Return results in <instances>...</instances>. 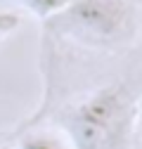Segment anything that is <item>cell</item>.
Returning a JSON list of instances; mask_svg holds the SVG:
<instances>
[{
    "mask_svg": "<svg viewBox=\"0 0 142 149\" xmlns=\"http://www.w3.org/2000/svg\"><path fill=\"white\" fill-rule=\"evenodd\" d=\"M17 26H19V17L14 12H0V38H3L5 33L14 31Z\"/></svg>",
    "mask_w": 142,
    "mask_h": 149,
    "instance_id": "5b68a950",
    "label": "cell"
},
{
    "mask_svg": "<svg viewBox=\"0 0 142 149\" xmlns=\"http://www.w3.org/2000/svg\"><path fill=\"white\" fill-rule=\"evenodd\" d=\"M0 149H14V142H10V140H0Z\"/></svg>",
    "mask_w": 142,
    "mask_h": 149,
    "instance_id": "8992f818",
    "label": "cell"
},
{
    "mask_svg": "<svg viewBox=\"0 0 142 149\" xmlns=\"http://www.w3.org/2000/svg\"><path fill=\"white\" fill-rule=\"evenodd\" d=\"M50 19L83 43L109 45L128 33L133 12L126 0H71Z\"/></svg>",
    "mask_w": 142,
    "mask_h": 149,
    "instance_id": "7a4b0ae2",
    "label": "cell"
},
{
    "mask_svg": "<svg viewBox=\"0 0 142 149\" xmlns=\"http://www.w3.org/2000/svg\"><path fill=\"white\" fill-rule=\"evenodd\" d=\"M137 121V92L123 81L90 90L59 114L71 149H126Z\"/></svg>",
    "mask_w": 142,
    "mask_h": 149,
    "instance_id": "6da1fadb",
    "label": "cell"
},
{
    "mask_svg": "<svg viewBox=\"0 0 142 149\" xmlns=\"http://www.w3.org/2000/svg\"><path fill=\"white\" fill-rule=\"evenodd\" d=\"M24 3L29 5V10L33 14H38V17H52L55 12L62 10L64 0H24Z\"/></svg>",
    "mask_w": 142,
    "mask_h": 149,
    "instance_id": "277c9868",
    "label": "cell"
},
{
    "mask_svg": "<svg viewBox=\"0 0 142 149\" xmlns=\"http://www.w3.org/2000/svg\"><path fill=\"white\" fill-rule=\"evenodd\" d=\"M14 149H71L62 133L52 130H26L14 142Z\"/></svg>",
    "mask_w": 142,
    "mask_h": 149,
    "instance_id": "3957f363",
    "label": "cell"
}]
</instances>
